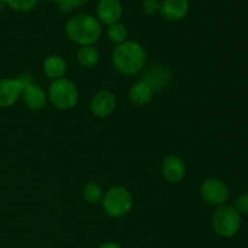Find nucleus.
Listing matches in <instances>:
<instances>
[{
    "label": "nucleus",
    "instance_id": "nucleus-24",
    "mask_svg": "<svg viewBox=\"0 0 248 248\" xmlns=\"http://www.w3.org/2000/svg\"><path fill=\"white\" fill-rule=\"evenodd\" d=\"M98 248H123V247L119 246V245L115 244V242H104V244L99 245Z\"/></svg>",
    "mask_w": 248,
    "mask_h": 248
},
{
    "label": "nucleus",
    "instance_id": "nucleus-11",
    "mask_svg": "<svg viewBox=\"0 0 248 248\" xmlns=\"http://www.w3.org/2000/svg\"><path fill=\"white\" fill-rule=\"evenodd\" d=\"M22 101L26 107L31 110L38 111L45 108L46 103L48 102L47 92L35 82H29L23 87L21 96Z\"/></svg>",
    "mask_w": 248,
    "mask_h": 248
},
{
    "label": "nucleus",
    "instance_id": "nucleus-26",
    "mask_svg": "<svg viewBox=\"0 0 248 248\" xmlns=\"http://www.w3.org/2000/svg\"><path fill=\"white\" fill-rule=\"evenodd\" d=\"M46 1H50V2H57V4H58V2H60L61 0H46Z\"/></svg>",
    "mask_w": 248,
    "mask_h": 248
},
{
    "label": "nucleus",
    "instance_id": "nucleus-15",
    "mask_svg": "<svg viewBox=\"0 0 248 248\" xmlns=\"http://www.w3.org/2000/svg\"><path fill=\"white\" fill-rule=\"evenodd\" d=\"M154 90L143 80L135 82L128 90V99L136 107H145L153 101Z\"/></svg>",
    "mask_w": 248,
    "mask_h": 248
},
{
    "label": "nucleus",
    "instance_id": "nucleus-2",
    "mask_svg": "<svg viewBox=\"0 0 248 248\" xmlns=\"http://www.w3.org/2000/svg\"><path fill=\"white\" fill-rule=\"evenodd\" d=\"M64 33L72 43L80 47L94 45L102 36V24L93 15L77 14L65 22Z\"/></svg>",
    "mask_w": 248,
    "mask_h": 248
},
{
    "label": "nucleus",
    "instance_id": "nucleus-9",
    "mask_svg": "<svg viewBox=\"0 0 248 248\" xmlns=\"http://www.w3.org/2000/svg\"><path fill=\"white\" fill-rule=\"evenodd\" d=\"M124 15V5L121 0H99L96 7V18L99 23L109 27L120 22Z\"/></svg>",
    "mask_w": 248,
    "mask_h": 248
},
{
    "label": "nucleus",
    "instance_id": "nucleus-12",
    "mask_svg": "<svg viewBox=\"0 0 248 248\" xmlns=\"http://www.w3.org/2000/svg\"><path fill=\"white\" fill-rule=\"evenodd\" d=\"M189 10V0H162L160 1L159 14L165 21L178 22L188 16Z\"/></svg>",
    "mask_w": 248,
    "mask_h": 248
},
{
    "label": "nucleus",
    "instance_id": "nucleus-16",
    "mask_svg": "<svg viewBox=\"0 0 248 248\" xmlns=\"http://www.w3.org/2000/svg\"><path fill=\"white\" fill-rule=\"evenodd\" d=\"M77 61L80 67L85 68V69H92L98 65L99 61H101V52L94 45L81 46L78 50Z\"/></svg>",
    "mask_w": 248,
    "mask_h": 248
},
{
    "label": "nucleus",
    "instance_id": "nucleus-6",
    "mask_svg": "<svg viewBox=\"0 0 248 248\" xmlns=\"http://www.w3.org/2000/svg\"><path fill=\"white\" fill-rule=\"evenodd\" d=\"M33 81V78L28 73H23L16 78H4L0 80V108L15 106L21 98L23 87Z\"/></svg>",
    "mask_w": 248,
    "mask_h": 248
},
{
    "label": "nucleus",
    "instance_id": "nucleus-22",
    "mask_svg": "<svg viewBox=\"0 0 248 248\" xmlns=\"http://www.w3.org/2000/svg\"><path fill=\"white\" fill-rule=\"evenodd\" d=\"M58 5H60V9L62 10L63 12H69L73 10V6L68 2V0H61V1L58 2Z\"/></svg>",
    "mask_w": 248,
    "mask_h": 248
},
{
    "label": "nucleus",
    "instance_id": "nucleus-1",
    "mask_svg": "<svg viewBox=\"0 0 248 248\" xmlns=\"http://www.w3.org/2000/svg\"><path fill=\"white\" fill-rule=\"evenodd\" d=\"M111 62L116 72L125 77H132L142 72L147 63V51L136 40H126L115 46Z\"/></svg>",
    "mask_w": 248,
    "mask_h": 248
},
{
    "label": "nucleus",
    "instance_id": "nucleus-25",
    "mask_svg": "<svg viewBox=\"0 0 248 248\" xmlns=\"http://www.w3.org/2000/svg\"><path fill=\"white\" fill-rule=\"evenodd\" d=\"M6 6V0H0V12H1Z\"/></svg>",
    "mask_w": 248,
    "mask_h": 248
},
{
    "label": "nucleus",
    "instance_id": "nucleus-19",
    "mask_svg": "<svg viewBox=\"0 0 248 248\" xmlns=\"http://www.w3.org/2000/svg\"><path fill=\"white\" fill-rule=\"evenodd\" d=\"M39 0H6V5L17 12H29L38 5Z\"/></svg>",
    "mask_w": 248,
    "mask_h": 248
},
{
    "label": "nucleus",
    "instance_id": "nucleus-10",
    "mask_svg": "<svg viewBox=\"0 0 248 248\" xmlns=\"http://www.w3.org/2000/svg\"><path fill=\"white\" fill-rule=\"evenodd\" d=\"M161 176L171 184L181 183L186 176V162L177 155H169L161 162Z\"/></svg>",
    "mask_w": 248,
    "mask_h": 248
},
{
    "label": "nucleus",
    "instance_id": "nucleus-14",
    "mask_svg": "<svg viewBox=\"0 0 248 248\" xmlns=\"http://www.w3.org/2000/svg\"><path fill=\"white\" fill-rule=\"evenodd\" d=\"M41 69H43L44 74L53 80L63 79L65 78L67 74L68 65L65 62L64 58L60 55H48L47 57H45V60L43 61V64H41Z\"/></svg>",
    "mask_w": 248,
    "mask_h": 248
},
{
    "label": "nucleus",
    "instance_id": "nucleus-21",
    "mask_svg": "<svg viewBox=\"0 0 248 248\" xmlns=\"http://www.w3.org/2000/svg\"><path fill=\"white\" fill-rule=\"evenodd\" d=\"M234 207L239 211L240 215H248V193H242L237 196Z\"/></svg>",
    "mask_w": 248,
    "mask_h": 248
},
{
    "label": "nucleus",
    "instance_id": "nucleus-7",
    "mask_svg": "<svg viewBox=\"0 0 248 248\" xmlns=\"http://www.w3.org/2000/svg\"><path fill=\"white\" fill-rule=\"evenodd\" d=\"M200 195L207 205L219 207L227 203L230 196V189L223 179L207 178L201 183Z\"/></svg>",
    "mask_w": 248,
    "mask_h": 248
},
{
    "label": "nucleus",
    "instance_id": "nucleus-3",
    "mask_svg": "<svg viewBox=\"0 0 248 248\" xmlns=\"http://www.w3.org/2000/svg\"><path fill=\"white\" fill-rule=\"evenodd\" d=\"M101 206L108 217L123 218L133 208V196L125 186H111L103 194Z\"/></svg>",
    "mask_w": 248,
    "mask_h": 248
},
{
    "label": "nucleus",
    "instance_id": "nucleus-18",
    "mask_svg": "<svg viewBox=\"0 0 248 248\" xmlns=\"http://www.w3.org/2000/svg\"><path fill=\"white\" fill-rule=\"evenodd\" d=\"M107 36H108L110 43L119 45V44L127 40L128 31L125 24H123L121 22H118V23L111 24V26H109L107 28Z\"/></svg>",
    "mask_w": 248,
    "mask_h": 248
},
{
    "label": "nucleus",
    "instance_id": "nucleus-23",
    "mask_svg": "<svg viewBox=\"0 0 248 248\" xmlns=\"http://www.w3.org/2000/svg\"><path fill=\"white\" fill-rule=\"evenodd\" d=\"M68 2L72 5L73 9H75V7L84 6L85 4H87V2H89V0H68Z\"/></svg>",
    "mask_w": 248,
    "mask_h": 248
},
{
    "label": "nucleus",
    "instance_id": "nucleus-17",
    "mask_svg": "<svg viewBox=\"0 0 248 248\" xmlns=\"http://www.w3.org/2000/svg\"><path fill=\"white\" fill-rule=\"evenodd\" d=\"M103 194V189L96 182H89L82 186V198L85 199L86 202L91 203V205L101 203Z\"/></svg>",
    "mask_w": 248,
    "mask_h": 248
},
{
    "label": "nucleus",
    "instance_id": "nucleus-8",
    "mask_svg": "<svg viewBox=\"0 0 248 248\" xmlns=\"http://www.w3.org/2000/svg\"><path fill=\"white\" fill-rule=\"evenodd\" d=\"M116 103H118L116 96L111 90H99L90 101V111L96 118L106 119L114 113L116 109Z\"/></svg>",
    "mask_w": 248,
    "mask_h": 248
},
{
    "label": "nucleus",
    "instance_id": "nucleus-4",
    "mask_svg": "<svg viewBox=\"0 0 248 248\" xmlns=\"http://www.w3.org/2000/svg\"><path fill=\"white\" fill-rule=\"evenodd\" d=\"M47 98L56 109L67 111L77 107L79 90L75 82L67 78L53 80L47 89Z\"/></svg>",
    "mask_w": 248,
    "mask_h": 248
},
{
    "label": "nucleus",
    "instance_id": "nucleus-13",
    "mask_svg": "<svg viewBox=\"0 0 248 248\" xmlns=\"http://www.w3.org/2000/svg\"><path fill=\"white\" fill-rule=\"evenodd\" d=\"M172 73L167 65L164 64H154L152 65L149 70L145 73V77L143 78V81L147 82L153 90H160L166 87L171 80Z\"/></svg>",
    "mask_w": 248,
    "mask_h": 248
},
{
    "label": "nucleus",
    "instance_id": "nucleus-20",
    "mask_svg": "<svg viewBox=\"0 0 248 248\" xmlns=\"http://www.w3.org/2000/svg\"><path fill=\"white\" fill-rule=\"evenodd\" d=\"M142 11L147 16H154V15L159 14L160 1L159 0H143Z\"/></svg>",
    "mask_w": 248,
    "mask_h": 248
},
{
    "label": "nucleus",
    "instance_id": "nucleus-5",
    "mask_svg": "<svg viewBox=\"0 0 248 248\" xmlns=\"http://www.w3.org/2000/svg\"><path fill=\"white\" fill-rule=\"evenodd\" d=\"M212 229L218 236L229 239L235 236L241 228V215L232 205H222L216 207L211 217Z\"/></svg>",
    "mask_w": 248,
    "mask_h": 248
}]
</instances>
